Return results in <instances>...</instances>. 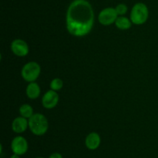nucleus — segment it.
I'll list each match as a JSON object with an SVG mask.
<instances>
[{"mask_svg": "<svg viewBox=\"0 0 158 158\" xmlns=\"http://www.w3.org/2000/svg\"><path fill=\"white\" fill-rule=\"evenodd\" d=\"M94 23V12L86 0H74L69 6L66 15L68 32L75 37H83L89 33Z\"/></svg>", "mask_w": 158, "mask_h": 158, "instance_id": "obj_1", "label": "nucleus"}, {"mask_svg": "<svg viewBox=\"0 0 158 158\" xmlns=\"http://www.w3.org/2000/svg\"><path fill=\"white\" fill-rule=\"evenodd\" d=\"M29 128L35 136H43L47 132L49 122L44 115L35 113L29 119Z\"/></svg>", "mask_w": 158, "mask_h": 158, "instance_id": "obj_2", "label": "nucleus"}, {"mask_svg": "<svg viewBox=\"0 0 158 158\" xmlns=\"http://www.w3.org/2000/svg\"><path fill=\"white\" fill-rule=\"evenodd\" d=\"M149 17L148 8L144 3H136L131 12V20L135 25H142L147 22Z\"/></svg>", "mask_w": 158, "mask_h": 158, "instance_id": "obj_3", "label": "nucleus"}, {"mask_svg": "<svg viewBox=\"0 0 158 158\" xmlns=\"http://www.w3.org/2000/svg\"><path fill=\"white\" fill-rule=\"evenodd\" d=\"M41 72L40 65L37 62L30 61L24 65L22 68L21 74L26 81L34 82L40 76Z\"/></svg>", "mask_w": 158, "mask_h": 158, "instance_id": "obj_4", "label": "nucleus"}, {"mask_svg": "<svg viewBox=\"0 0 158 158\" xmlns=\"http://www.w3.org/2000/svg\"><path fill=\"white\" fill-rule=\"evenodd\" d=\"M118 17L115 8L108 7L103 9L99 14V22L103 26H110V25L115 23Z\"/></svg>", "mask_w": 158, "mask_h": 158, "instance_id": "obj_5", "label": "nucleus"}, {"mask_svg": "<svg viewBox=\"0 0 158 158\" xmlns=\"http://www.w3.org/2000/svg\"><path fill=\"white\" fill-rule=\"evenodd\" d=\"M28 148H29L28 142L23 136H15L12 139V143H11V149L13 153L21 156L27 152Z\"/></svg>", "mask_w": 158, "mask_h": 158, "instance_id": "obj_6", "label": "nucleus"}, {"mask_svg": "<svg viewBox=\"0 0 158 158\" xmlns=\"http://www.w3.org/2000/svg\"><path fill=\"white\" fill-rule=\"evenodd\" d=\"M11 50L15 56L26 57L29 52V48L27 43L21 39H15L11 43Z\"/></svg>", "mask_w": 158, "mask_h": 158, "instance_id": "obj_7", "label": "nucleus"}, {"mask_svg": "<svg viewBox=\"0 0 158 158\" xmlns=\"http://www.w3.org/2000/svg\"><path fill=\"white\" fill-rule=\"evenodd\" d=\"M59 102V94L53 90H49L42 98V104L44 108L51 109L57 105Z\"/></svg>", "mask_w": 158, "mask_h": 158, "instance_id": "obj_8", "label": "nucleus"}, {"mask_svg": "<svg viewBox=\"0 0 158 158\" xmlns=\"http://www.w3.org/2000/svg\"><path fill=\"white\" fill-rule=\"evenodd\" d=\"M29 127V119L19 116L15 118L12 123V129L15 133H23Z\"/></svg>", "mask_w": 158, "mask_h": 158, "instance_id": "obj_9", "label": "nucleus"}, {"mask_svg": "<svg viewBox=\"0 0 158 158\" xmlns=\"http://www.w3.org/2000/svg\"><path fill=\"white\" fill-rule=\"evenodd\" d=\"M101 139H100V135L95 132L89 133L85 139V145L89 150H95L100 147Z\"/></svg>", "mask_w": 158, "mask_h": 158, "instance_id": "obj_10", "label": "nucleus"}, {"mask_svg": "<svg viewBox=\"0 0 158 158\" xmlns=\"http://www.w3.org/2000/svg\"><path fill=\"white\" fill-rule=\"evenodd\" d=\"M26 95L30 99H35L39 98L41 93V89H40V85L37 83L34 82H29V85L26 87Z\"/></svg>", "mask_w": 158, "mask_h": 158, "instance_id": "obj_11", "label": "nucleus"}, {"mask_svg": "<svg viewBox=\"0 0 158 158\" xmlns=\"http://www.w3.org/2000/svg\"><path fill=\"white\" fill-rule=\"evenodd\" d=\"M115 25L118 29H122V30H126V29H130L131 27L132 22L127 17L121 15V16L117 17L115 22Z\"/></svg>", "mask_w": 158, "mask_h": 158, "instance_id": "obj_12", "label": "nucleus"}, {"mask_svg": "<svg viewBox=\"0 0 158 158\" xmlns=\"http://www.w3.org/2000/svg\"><path fill=\"white\" fill-rule=\"evenodd\" d=\"M19 112L20 116H23V117L26 118V119H29L32 117L34 115L33 113V108L29 104H23L21 106L19 107Z\"/></svg>", "mask_w": 158, "mask_h": 158, "instance_id": "obj_13", "label": "nucleus"}, {"mask_svg": "<svg viewBox=\"0 0 158 158\" xmlns=\"http://www.w3.org/2000/svg\"><path fill=\"white\" fill-rule=\"evenodd\" d=\"M63 87V82L60 78H54L50 82V88L53 91H59Z\"/></svg>", "mask_w": 158, "mask_h": 158, "instance_id": "obj_14", "label": "nucleus"}, {"mask_svg": "<svg viewBox=\"0 0 158 158\" xmlns=\"http://www.w3.org/2000/svg\"><path fill=\"white\" fill-rule=\"evenodd\" d=\"M115 9H116V11H117V13L118 14L119 16H121V15H125V14L127 12L128 8L125 4L120 3V4L117 5V6H116Z\"/></svg>", "mask_w": 158, "mask_h": 158, "instance_id": "obj_15", "label": "nucleus"}, {"mask_svg": "<svg viewBox=\"0 0 158 158\" xmlns=\"http://www.w3.org/2000/svg\"><path fill=\"white\" fill-rule=\"evenodd\" d=\"M49 158H63V156L60 153H52Z\"/></svg>", "mask_w": 158, "mask_h": 158, "instance_id": "obj_16", "label": "nucleus"}, {"mask_svg": "<svg viewBox=\"0 0 158 158\" xmlns=\"http://www.w3.org/2000/svg\"><path fill=\"white\" fill-rule=\"evenodd\" d=\"M10 158H20V156L18 154H15V153H13V154L10 156Z\"/></svg>", "mask_w": 158, "mask_h": 158, "instance_id": "obj_17", "label": "nucleus"}, {"mask_svg": "<svg viewBox=\"0 0 158 158\" xmlns=\"http://www.w3.org/2000/svg\"><path fill=\"white\" fill-rule=\"evenodd\" d=\"M37 158H43V157H37Z\"/></svg>", "mask_w": 158, "mask_h": 158, "instance_id": "obj_18", "label": "nucleus"}]
</instances>
